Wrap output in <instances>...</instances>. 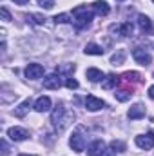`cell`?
I'll return each instance as SVG.
<instances>
[{"label":"cell","instance_id":"33","mask_svg":"<svg viewBox=\"0 0 154 156\" xmlns=\"http://www.w3.org/2000/svg\"><path fill=\"white\" fill-rule=\"evenodd\" d=\"M152 2H154V0H152Z\"/></svg>","mask_w":154,"mask_h":156},{"label":"cell","instance_id":"2","mask_svg":"<svg viewBox=\"0 0 154 156\" xmlns=\"http://www.w3.org/2000/svg\"><path fill=\"white\" fill-rule=\"evenodd\" d=\"M94 18V11L89 9L87 5H78L73 9V22L76 26V29H83L87 27Z\"/></svg>","mask_w":154,"mask_h":156},{"label":"cell","instance_id":"17","mask_svg":"<svg viewBox=\"0 0 154 156\" xmlns=\"http://www.w3.org/2000/svg\"><path fill=\"white\" fill-rule=\"evenodd\" d=\"M29 107H31V100L27 98V100H24L16 109H15V116H18V118H24L26 116V113L29 111Z\"/></svg>","mask_w":154,"mask_h":156},{"label":"cell","instance_id":"22","mask_svg":"<svg viewBox=\"0 0 154 156\" xmlns=\"http://www.w3.org/2000/svg\"><path fill=\"white\" fill-rule=\"evenodd\" d=\"M53 20H54L56 24H67V22H71V20H73V16H71V15H67V13H62V15H56Z\"/></svg>","mask_w":154,"mask_h":156},{"label":"cell","instance_id":"21","mask_svg":"<svg viewBox=\"0 0 154 156\" xmlns=\"http://www.w3.org/2000/svg\"><path fill=\"white\" fill-rule=\"evenodd\" d=\"M123 60H125V51H121V49H118L114 55L111 56V64L113 66H121Z\"/></svg>","mask_w":154,"mask_h":156},{"label":"cell","instance_id":"29","mask_svg":"<svg viewBox=\"0 0 154 156\" xmlns=\"http://www.w3.org/2000/svg\"><path fill=\"white\" fill-rule=\"evenodd\" d=\"M13 2H15V4H18V5H26L29 0H13Z\"/></svg>","mask_w":154,"mask_h":156},{"label":"cell","instance_id":"31","mask_svg":"<svg viewBox=\"0 0 154 156\" xmlns=\"http://www.w3.org/2000/svg\"><path fill=\"white\" fill-rule=\"evenodd\" d=\"M20 156H35V154H20Z\"/></svg>","mask_w":154,"mask_h":156},{"label":"cell","instance_id":"10","mask_svg":"<svg viewBox=\"0 0 154 156\" xmlns=\"http://www.w3.org/2000/svg\"><path fill=\"white\" fill-rule=\"evenodd\" d=\"M138 26H140L142 33H145V35H151V33L154 31L151 18H149V16H145V15H140V16H138Z\"/></svg>","mask_w":154,"mask_h":156},{"label":"cell","instance_id":"23","mask_svg":"<svg viewBox=\"0 0 154 156\" xmlns=\"http://www.w3.org/2000/svg\"><path fill=\"white\" fill-rule=\"evenodd\" d=\"M38 5L44 9H53L54 7V0H38Z\"/></svg>","mask_w":154,"mask_h":156},{"label":"cell","instance_id":"3","mask_svg":"<svg viewBox=\"0 0 154 156\" xmlns=\"http://www.w3.org/2000/svg\"><path fill=\"white\" fill-rule=\"evenodd\" d=\"M132 58H134L136 64H140V66H149V64H151V55H149L147 49H143V47H134V49H132Z\"/></svg>","mask_w":154,"mask_h":156},{"label":"cell","instance_id":"25","mask_svg":"<svg viewBox=\"0 0 154 156\" xmlns=\"http://www.w3.org/2000/svg\"><path fill=\"white\" fill-rule=\"evenodd\" d=\"M111 149H118V151H120V153H121V151H125V144H123V142H113V144H111Z\"/></svg>","mask_w":154,"mask_h":156},{"label":"cell","instance_id":"16","mask_svg":"<svg viewBox=\"0 0 154 156\" xmlns=\"http://www.w3.org/2000/svg\"><path fill=\"white\" fill-rule=\"evenodd\" d=\"M83 53H85V55H96V56H100V55H103V47L98 45V44H93V42H91V44L85 45Z\"/></svg>","mask_w":154,"mask_h":156},{"label":"cell","instance_id":"20","mask_svg":"<svg viewBox=\"0 0 154 156\" xmlns=\"http://www.w3.org/2000/svg\"><path fill=\"white\" fill-rule=\"evenodd\" d=\"M121 78H123L125 82H134V83L142 82L140 73H136V71H127V73H123V75H121Z\"/></svg>","mask_w":154,"mask_h":156},{"label":"cell","instance_id":"30","mask_svg":"<svg viewBox=\"0 0 154 156\" xmlns=\"http://www.w3.org/2000/svg\"><path fill=\"white\" fill-rule=\"evenodd\" d=\"M149 96L154 100V85H151V87H149Z\"/></svg>","mask_w":154,"mask_h":156},{"label":"cell","instance_id":"6","mask_svg":"<svg viewBox=\"0 0 154 156\" xmlns=\"http://www.w3.org/2000/svg\"><path fill=\"white\" fill-rule=\"evenodd\" d=\"M85 107H87V111H100V109H103L105 107V102L102 100V98H96V96H93V94H89L87 98H85Z\"/></svg>","mask_w":154,"mask_h":156},{"label":"cell","instance_id":"14","mask_svg":"<svg viewBox=\"0 0 154 156\" xmlns=\"http://www.w3.org/2000/svg\"><path fill=\"white\" fill-rule=\"evenodd\" d=\"M103 149H105V144H103V140H94L91 145H89V149H87V153L91 156H100L103 153Z\"/></svg>","mask_w":154,"mask_h":156},{"label":"cell","instance_id":"7","mask_svg":"<svg viewBox=\"0 0 154 156\" xmlns=\"http://www.w3.org/2000/svg\"><path fill=\"white\" fill-rule=\"evenodd\" d=\"M26 76L29 80H38V78L44 76V67L40 64H29L26 67Z\"/></svg>","mask_w":154,"mask_h":156},{"label":"cell","instance_id":"19","mask_svg":"<svg viewBox=\"0 0 154 156\" xmlns=\"http://www.w3.org/2000/svg\"><path fill=\"white\" fill-rule=\"evenodd\" d=\"M116 100L118 102H127V100H131V96H132V91H129V89H118L114 93Z\"/></svg>","mask_w":154,"mask_h":156},{"label":"cell","instance_id":"15","mask_svg":"<svg viewBox=\"0 0 154 156\" xmlns=\"http://www.w3.org/2000/svg\"><path fill=\"white\" fill-rule=\"evenodd\" d=\"M116 83H118V76L116 75H105V76L102 78V87L103 89H113V87H116Z\"/></svg>","mask_w":154,"mask_h":156},{"label":"cell","instance_id":"13","mask_svg":"<svg viewBox=\"0 0 154 156\" xmlns=\"http://www.w3.org/2000/svg\"><path fill=\"white\" fill-rule=\"evenodd\" d=\"M127 116L131 118V120H140V118L145 116V107H143L142 104H134V105L129 109Z\"/></svg>","mask_w":154,"mask_h":156},{"label":"cell","instance_id":"28","mask_svg":"<svg viewBox=\"0 0 154 156\" xmlns=\"http://www.w3.org/2000/svg\"><path fill=\"white\" fill-rule=\"evenodd\" d=\"M100 156H116V153L113 151V149H103V153Z\"/></svg>","mask_w":154,"mask_h":156},{"label":"cell","instance_id":"26","mask_svg":"<svg viewBox=\"0 0 154 156\" xmlns=\"http://www.w3.org/2000/svg\"><path fill=\"white\" fill-rule=\"evenodd\" d=\"M0 15H2V20H4V22H9V20H11V15H9V11H7L5 7L0 9Z\"/></svg>","mask_w":154,"mask_h":156},{"label":"cell","instance_id":"1","mask_svg":"<svg viewBox=\"0 0 154 156\" xmlns=\"http://www.w3.org/2000/svg\"><path fill=\"white\" fill-rule=\"evenodd\" d=\"M73 118H75V115L69 113V111L64 107V104H58V105L53 109V113H51V122H53V125H54L58 131H64V129L73 122Z\"/></svg>","mask_w":154,"mask_h":156},{"label":"cell","instance_id":"8","mask_svg":"<svg viewBox=\"0 0 154 156\" xmlns=\"http://www.w3.org/2000/svg\"><path fill=\"white\" fill-rule=\"evenodd\" d=\"M44 87L45 89H60L62 87V78H60V75H56V73L47 75V76L44 78Z\"/></svg>","mask_w":154,"mask_h":156},{"label":"cell","instance_id":"9","mask_svg":"<svg viewBox=\"0 0 154 156\" xmlns=\"http://www.w3.org/2000/svg\"><path fill=\"white\" fill-rule=\"evenodd\" d=\"M7 136H9L13 142H22V140H26V138L29 136V133H27L26 129H22V127H11V129L7 131Z\"/></svg>","mask_w":154,"mask_h":156},{"label":"cell","instance_id":"12","mask_svg":"<svg viewBox=\"0 0 154 156\" xmlns=\"http://www.w3.org/2000/svg\"><path fill=\"white\" fill-rule=\"evenodd\" d=\"M35 111H38V113H47L49 109H51V98L49 96H40L38 100L35 102Z\"/></svg>","mask_w":154,"mask_h":156},{"label":"cell","instance_id":"5","mask_svg":"<svg viewBox=\"0 0 154 156\" xmlns=\"http://www.w3.org/2000/svg\"><path fill=\"white\" fill-rule=\"evenodd\" d=\"M69 145L73 147V151H76V153H82V151H85L87 140H85V136H83L82 133H75V134L71 136V140H69Z\"/></svg>","mask_w":154,"mask_h":156},{"label":"cell","instance_id":"24","mask_svg":"<svg viewBox=\"0 0 154 156\" xmlns=\"http://www.w3.org/2000/svg\"><path fill=\"white\" fill-rule=\"evenodd\" d=\"M65 85H67L69 89H78V85H80V83H78L76 80L71 76V78H67V80H65Z\"/></svg>","mask_w":154,"mask_h":156},{"label":"cell","instance_id":"27","mask_svg":"<svg viewBox=\"0 0 154 156\" xmlns=\"http://www.w3.org/2000/svg\"><path fill=\"white\" fill-rule=\"evenodd\" d=\"M27 16H29V18H33V22H35V24H44V22H45V18H44V16H40V15H27Z\"/></svg>","mask_w":154,"mask_h":156},{"label":"cell","instance_id":"32","mask_svg":"<svg viewBox=\"0 0 154 156\" xmlns=\"http://www.w3.org/2000/svg\"><path fill=\"white\" fill-rule=\"evenodd\" d=\"M116 2H123V0H116Z\"/></svg>","mask_w":154,"mask_h":156},{"label":"cell","instance_id":"4","mask_svg":"<svg viewBox=\"0 0 154 156\" xmlns=\"http://www.w3.org/2000/svg\"><path fill=\"white\" fill-rule=\"evenodd\" d=\"M136 145L143 151H151L154 147V134L152 133H147V134H140L136 136Z\"/></svg>","mask_w":154,"mask_h":156},{"label":"cell","instance_id":"11","mask_svg":"<svg viewBox=\"0 0 154 156\" xmlns=\"http://www.w3.org/2000/svg\"><path fill=\"white\" fill-rule=\"evenodd\" d=\"M96 15H100V16H105V15H109V11H111V7H109V4L105 2V0H96L94 4H93V7H91Z\"/></svg>","mask_w":154,"mask_h":156},{"label":"cell","instance_id":"18","mask_svg":"<svg viewBox=\"0 0 154 156\" xmlns=\"http://www.w3.org/2000/svg\"><path fill=\"white\" fill-rule=\"evenodd\" d=\"M85 75H87V78H89L91 82H100V80L103 78V73H102L100 69H96V67H89V69L85 71Z\"/></svg>","mask_w":154,"mask_h":156}]
</instances>
